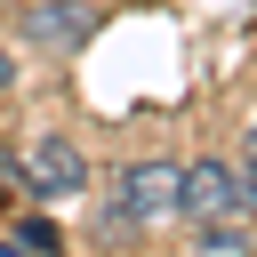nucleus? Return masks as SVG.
<instances>
[{"instance_id": "nucleus-1", "label": "nucleus", "mask_w": 257, "mask_h": 257, "mask_svg": "<svg viewBox=\"0 0 257 257\" xmlns=\"http://www.w3.org/2000/svg\"><path fill=\"white\" fill-rule=\"evenodd\" d=\"M257 209V177L241 169V161H193V169H177V217H193V225H209V217H249Z\"/></svg>"}, {"instance_id": "nucleus-2", "label": "nucleus", "mask_w": 257, "mask_h": 257, "mask_svg": "<svg viewBox=\"0 0 257 257\" xmlns=\"http://www.w3.org/2000/svg\"><path fill=\"white\" fill-rule=\"evenodd\" d=\"M96 32H104L96 0H24V48L40 56H80Z\"/></svg>"}, {"instance_id": "nucleus-3", "label": "nucleus", "mask_w": 257, "mask_h": 257, "mask_svg": "<svg viewBox=\"0 0 257 257\" xmlns=\"http://www.w3.org/2000/svg\"><path fill=\"white\" fill-rule=\"evenodd\" d=\"M112 225H153V217H177V161H128L120 185H112Z\"/></svg>"}, {"instance_id": "nucleus-4", "label": "nucleus", "mask_w": 257, "mask_h": 257, "mask_svg": "<svg viewBox=\"0 0 257 257\" xmlns=\"http://www.w3.org/2000/svg\"><path fill=\"white\" fill-rule=\"evenodd\" d=\"M24 185H32L40 201H72V193H88V153L48 128V137L24 145Z\"/></svg>"}, {"instance_id": "nucleus-5", "label": "nucleus", "mask_w": 257, "mask_h": 257, "mask_svg": "<svg viewBox=\"0 0 257 257\" xmlns=\"http://www.w3.org/2000/svg\"><path fill=\"white\" fill-rule=\"evenodd\" d=\"M201 257H249V225L241 217H209L201 225Z\"/></svg>"}, {"instance_id": "nucleus-6", "label": "nucleus", "mask_w": 257, "mask_h": 257, "mask_svg": "<svg viewBox=\"0 0 257 257\" xmlns=\"http://www.w3.org/2000/svg\"><path fill=\"white\" fill-rule=\"evenodd\" d=\"M16 241H24V249H32V257H48V249H56V225H40V217H32V225H24V233H16Z\"/></svg>"}, {"instance_id": "nucleus-7", "label": "nucleus", "mask_w": 257, "mask_h": 257, "mask_svg": "<svg viewBox=\"0 0 257 257\" xmlns=\"http://www.w3.org/2000/svg\"><path fill=\"white\" fill-rule=\"evenodd\" d=\"M241 169H249V177H257V112H249V120H241Z\"/></svg>"}, {"instance_id": "nucleus-8", "label": "nucleus", "mask_w": 257, "mask_h": 257, "mask_svg": "<svg viewBox=\"0 0 257 257\" xmlns=\"http://www.w3.org/2000/svg\"><path fill=\"white\" fill-rule=\"evenodd\" d=\"M8 185H24V161L16 153H0V201H8Z\"/></svg>"}, {"instance_id": "nucleus-9", "label": "nucleus", "mask_w": 257, "mask_h": 257, "mask_svg": "<svg viewBox=\"0 0 257 257\" xmlns=\"http://www.w3.org/2000/svg\"><path fill=\"white\" fill-rule=\"evenodd\" d=\"M8 80H16V56H0V88H8Z\"/></svg>"}]
</instances>
